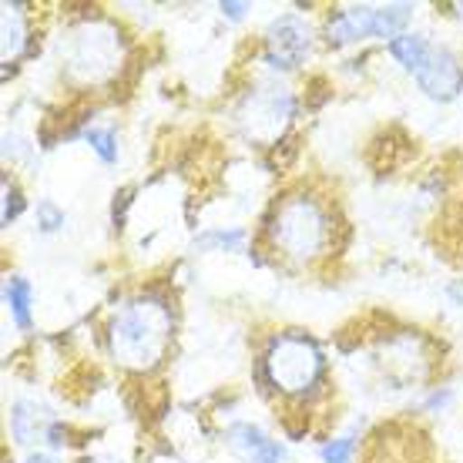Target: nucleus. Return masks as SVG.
Returning a JSON list of instances; mask_svg holds the SVG:
<instances>
[{
	"instance_id": "obj_1",
	"label": "nucleus",
	"mask_w": 463,
	"mask_h": 463,
	"mask_svg": "<svg viewBox=\"0 0 463 463\" xmlns=\"http://www.w3.org/2000/svg\"><path fill=\"white\" fill-rule=\"evenodd\" d=\"M175 313L162 296H135L121 302L108 323V349L118 366L151 373L172 346Z\"/></svg>"
},
{
	"instance_id": "obj_2",
	"label": "nucleus",
	"mask_w": 463,
	"mask_h": 463,
	"mask_svg": "<svg viewBox=\"0 0 463 463\" xmlns=\"http://www.w3.org/2000/svg\"><path fill=\"white\" fill-rule=\"evenodd\" d=\"M269 242L292 262H313L333 242V215L309 195L282 198L269 219Z\"/></svg>"
},
{
	"instance_id": "obj_3",
	"label": "nucleus",
	"mask_w": 463,
	"mask_h": 463,
	"mask_svg": "<svg viewBox=\"0 0 463 463\" xmlns=\"http://www.w3.org/2000/svg\"><path fill=\"white\" fill-rule=\"evenodd\" d=\"M323 349L306 333H279L269 339L266 356H262V373L272 390L282 396H306L313 393L323 380Z\"/></svg>"
},
{
	"instance_id": "obj_4",
	"label": "nucleus",
	"mask_w": 463,
	"mask_h": 463,
	"mask_svg": "<svg viewBox=\"0 0 463 463\" xmlns=\"http://www.w3.org/2000/svg\"><path fill=\"white\" fill-rule=\"evenodd\" d=\"M390 54L403 64L433 101H453L463 91V64L447 47H433L423 34H400Z\"/></svg>"
},
{
	"instance_id": "obj_5",
	"label": "nucleus",
	"mask_w": 463,
	"mask_h": 463,
	"mask_svg": "<svg viewBox=\"0 0 463 463\" xmlns=\"http://www.w3.org/2000/svg\"><path fill=\"white\" fill-rule=\"evenodd\" d=\"M121 58H125L121 34H118L115 24L101 21V17L78 24L68 34V44H64L68 74L84 84L108 81L121 68Z\"/></svg>"
},
{
	"instance_id": "obj_6",
	"label": "nucleus",
	"mask_w": 463,
	"mask_h": 463,
	"mask_svg": "<svg viewBox=\"0 0 463 463\" xmlns=\"http://www.w3.org/2000/svg\"><path fill=\"white\" fill-rule=\"evenodd\" d=\"M413 17L410 4H393V7H346L329 17L326 24V41L329 44H349L363 37H390L396 41L400 31Z\"/></svg>"
},
{
	"instance_id": "obj_7",
	"label": "nucleus",
	"mask_w": 463,
	"mask_h": 463,
	"mask_svg": "<svg viewBox=\"0 0 463 463\" xmlns=\"http://www.w3.org/2000/svg\"><path fill=\"white\" fill-rule=\"evenodd\" d=\"M292 111H296V101H292V94L286 88H259L242 101L239 121H242L249 138L272 145L286 131Z\"/></svg>"
},
{
	"instance_id": "obj_8",
	"label": "nucleus",
	"mask_w": 463,
	"mask_h": 463,
	"mask_svg": "<svg viewBox=\"0 0 463 463\" xmlns=\"http://www.w3.org/2000/svg\"><path fill=\"white\" fill-rule=\"evenodd\" d=\"M309 47H313V31L309 24L296 17V14H286L279 21L269 24L266 31V61L279 71H292L299 68L302 61L309 58Z\"/></svg>"
},
{
	"instance_id": "obj_9",
	"label": "nucleus",
	"mask_w": 463,
	"mask_h": 463,
	"mask_svg": "<svg viewBox=\"0 0 463 463\" xmlns=\"http://www.w3.org/2000/svg\"><path fill=\"white\" fill-rule=\"evenodd\" d=\"M229 443L245 463H292L286 447L279 440H272V437H266L252 423H235V427H229Z\"/></svg>"
},
{
	"instance_id": "obj_10",
	"label": "nucleus",
	"mask_w": 463,
	"mask_h": 463,
	"mask_svg": "<svg viewBox=\"0 0 463 463\" xmlns=\"http://www.w3.org/2000/svg\"><path fill=\"white\" fill-rule=\"evenodd\" d=\"M27 44V27H24V14L17 4H4V61L11 64Z\"/></svg>"
},
{
	"instance_id": "obj_11",
	"label": "nucleus",
	"mask_w": 463,
	"mask_h": 463,
	"mask_svg": "<svg viewBox=\"0 0 463 463\" xmlns=\"http://www.w3.org/2000/svg\"><path fill=\"white\" fill-rule=\"evenodd\" d=\"M4 299H7V309H11L14 323L21 326V329H31V286H27V279H21V276L7 279Z\"/></svg>"
},
{
	"instance_id": "obj_12",
	"label": "nucleus",
	"mask_w": 463,
	"mask_h": 463,
	"mask_svg": "<svg viewBox=\"0 0 463 463\" xmlns=\"http://www.w3.org/2000/svg\"><path fill=\"white\" fill-rule=\"evenodd\" d=\"M11 430L17 443H31L41 433V413H37V406L31 403H17L11 413Z\"/></svg>"
},
{
	"instance_id": "obj_13",
	"label": "nucleus",
	"mask_w": 463,
	"mask_h": 463,
	"mask_svg": "<svg viewBox=\"0 0 463 463\" xmlns=\"http://www.w3.org/2000/svg\"><path fill=\"white\" fill-rule=\"evenodd\" d=\"M198 249H222V252H239L245 245L242 229H212L202 239H195Z\"/></svg>"
},
{
	"instance_id": "obj_14",
	"label": "nucleus",
	"mask_w": 463,
	"mask_h": 463,
	"mask_svg": "<svg viewBox=\"0 0 463 463\" xmlns=\"http://www.w3.org/2000/svg\"><path fill=\"white\" fill-rule=\"evenodd\" d=\"M84 141L98 151L101 162H115L118 158V141H115V131H111V128H88V131H84Z\"/></svg>"
},
{
	"instance_id": "obj_15",
	"label": "nucleus",
	"mask_w": 463,
	"mask_h": 463,
	"mask_svg": "<svg viewBox=\"0 0 463 463\" xmlns=\"http://www.w3.org/2000/svg\"><path fill=\"white\" fill-rule=\"evenodd\" d=\"M353 457H356V443H353V437H339V440L323 443L326 463H353Z\"/></svg>"
},
{
	"instance_id": "obj_16",
	"label": "nucleus",
	"mask_w": 463,
	"mask_h": 463,
	"mask_svg": "<svg viewBox=\"0 0 463 463\" xmlns=\"http://www.w3.org/2000/svg\"><path fill=\"white\" fill-rule=\"evenodd\" d=\"M21 209H24V198H21V192H17V185H14V182H4V212H0L4 225H11V222L21 215Z\"/></svg>"
},
{
	"instance_id": "obj_17",
	"label": "nucleus",
	"mask_w": 463,
	"mask_h": 463,
	"mask_svg": "<svg viewBox=\"0 0 463 463\" xmlns=\"http://www.w3.org/2000/svg\"><path fill=\"white\" fill-rule=\"evenodd\" d=\"M37 219H41V229L44 232H58L64 225V212L54 205V202H41L37 205Z\"/></svg>"
},
{
	"instance_id": "obj_18",
	"label": "nucleus",
	"mask_w": 463,
	"mask_h": 463,
	"mask_svg": "<svg viewBox=\"0 0 463 463\" xmlns=\"http://www.w3.org/2000/svg\"><path fill=\"white\" fill-rule=\"evenodd\" d=\"M245 11H249V4H222V14H225V17H232V21H239Z\"/></svg>"
},
{
	"instance_id": "obj_19",
	"label": "nucleus",
	"mask_w": 463,
	"mask_h": 463,
	"mask_svg": "<svg viewBox=\"0 0 463 463\" xmlns=\"http://www.w3.org/2000/svg\"><path fill=\"white\" fill-rule=\"evenodd\" d=\"M450 299L457 302V306H463V279L457 282V286H450Z\"/></svg>"
},
{
	"instance_id": "obj_20",
	"label": "nucleus",
	"mask_w": 463,
	"mask_h": 463,
	"mask_svg": "<svg viewBox=\"0 0 463 463\" xmlns=\"http://www.w3.org/2000/svg\"><path fill=\"white\" fill-rule=\"evenodd\" d=\"M27 463H54V460H51V457H44V453H34V457H31Z\"/></svg>"
}]
</instances>
